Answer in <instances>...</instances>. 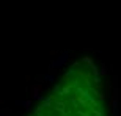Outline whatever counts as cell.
<instances>
[{
    "mask_svg": "<svg viewBox=\"0 0 121 116\" xmlns=\"http://www.w3.org/2000/svg\"><path fill=\"white\" fill-rule=\"evenodd\" d=\"M31 89H33V96H38L41 93V89H43V85H33Z\"/></svg>",
    "mask_w": 121,
    "mask_h": 116,
    "instance_id": "cell-1",
    "label": "cell"
}]
</instances>
